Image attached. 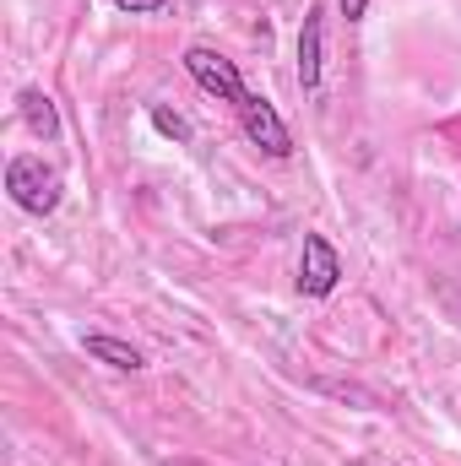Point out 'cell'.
Returning <instances> with one entry per match:
<instances>
[{
  "instance_id": "4",
  "label": "cell",
  "mask_w": 461,
  "mask_h": 466,
  "mask_svg": "<svg viewBox=\"0 0 461 466\" xmlns=\"http://www.w3.org/2000/svg\"><path fill=\"white\" fill-rule=\"evenodd\" d=\"M239 125H244V136L266 152V157H293V130L282 125V115H277V104L271 98H261V93H250L239 109Z\"/></svg>"
},
{
  "instance_id": "6",
  "label": "cell",
  "mask_w": 461,
  "mask_h": 466,
  "mask_svg": "<svg viewBox=\"0 0 461 466\" xmlns=\"http://www.w3.org/2000/svg\"><path fill=\"white\" fill-rule=\"evenodd\" d=\"M16 115H22V125H27L38 141H60V109H55V98H49L44 87H22V93H16Z\"/></svg>"
},
{
  "instance_id": "1",
  "label": "cell",
  "mask_w": 461,
  "mask_h": 466,
  "mask_svg": "<svg viewBox=\"0 0 461 466\" xmlns=\"http://www.w3.org/2000/svg\"><path fill=\"white\" fill-rule=\"evenodd\" d=\"M5 196H11V207H22L27 218H49V212H60V201H66V179H60V168L44 163L38 152H16V157L5 163Z\"/></svg>"
},
{
  "instance_id": "9",
  "label": "cell",
  "mask_w": 461,
  "mask_h": 466,
  "mask_svg": "<svg viewBox=\"0 0 461 466\" xmlns=\"http://www.w3.org/2000/svg\"><path fill=\"white\" fill-rule=\"evenodd\" d=\"M115 5L125 11V16H158V11H163L169 0H115Z\"/></svg>"
},
{
  "instance_id": "7",
  "label": "cell",
  "mask_w": 461,
  "mask_h": 466,
  "mask_svg": "<svg viewBox=\"0 0 461 466\" xmlns=\"http://www.w3.org/2000/svg\"><path fill=\"white\" fill-rule=\"evenodd\" d=\"M82 348H87V358H98V363H109V369H147V358H141V348H130V342H119V337H109V331H87L82 337Z\"/></svg>"
},
{
  "instance_id": "8",
  "label": "cell",
  "mask_w": 461,
  "mask_h": 466,
  "mask_svg": "<svg viewBox=\"0 0 461 466\" xmlns=\"http://www.w3.org/2000/svg\"><path fill=\"white\" fill-rule=\"evenodd\" d=\"M147 119H152V130H158V136H169V141H179V147L196 136V130H190V119L179 115V109H169V104H152Z\"/></svg>"
},
{
  "instance_id": "10",
  "label": "cell",
  "mask_w": 461,
  "mask_h": 466,
  "mask_svg": "<svg viewBox=\"0 0 461 466\" xmlns=\"http://www.w3.org/2000/svg\"><path fill=\"white\" fill-rule=\"evenodd\" d=\"M337 5H343L347 22H364V11H369V0H337Z\"/></svg>"
},
{
  "instance_id": "3",
  "label": "cell",
  "mask_w": 461,
  "mask_h": 466,
  "mask_svg": "<svg viewBox=\"0 0 461 466\" xmlns=\"http://www.w3.org/2000/svg\"><path fill=\"white\" fill-rule=\"evenodd\" d=\"M343 288V255L332 249L326 233H304V249H299V293L304 299H332Z\"/></svg>"
},
{
  "instance_id": "5",
  "label": "cell",
  "mask_w": 461,
  "mask_h": 466,
  "mask_svg": "<svg viewBox=\"0 0 461 466\" xmlns=\"http://www.w3.org/2000/svg\"><path fill=\"white\" fill-rule=\"evenodd\" d=\"M321 82H326V5H310L299 27V87L315 98Z\"/></svg>"
},
{
  "instance_id": "2",
  "label": "cell",
  "mask_w": 461,
  "mask_h": 466,
  "mask_svg": "<svg viewBox=\"0 0 461 466\" xmlns=\"http://www.w3.org/2000/svg\"><path fill=\"white\" fill-rule=\"evenodd\" d=\"M185 71H190V82H196L201 93L223 98V104H233V109L250 98V87H244L239 66H233L229 55H218L212 44H190V49H185Z\"/></svg>"
}]
</instances>
